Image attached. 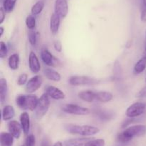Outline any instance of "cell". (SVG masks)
I'll return each mask as SVG.
<instances>
[{"label": "cell", "mask_w": 146, "mask_h": 146, "mask_svg": "<svg viewBox=\"0 0 146 146\" xmlns=\"http://www.w3.org/2000/svg\"><path fill=\"white\" fill-rule=\"evenodd\" d=\"M146 134V125H135L127 127L117 137V140L121 143H126L132 140L134 137H141Z\"/></svg>", "instance_id": "obj_1"}, {"label": "cell", "mask_w": 146, "mask_h": 146, "mask_svg": "<svg viewBox=\"0 0 146 146\" xmlns=\"http://www.w3.org/2000/svg\"><path fill=\"white\" fill-rule=\"evenodd\" d=\"M65 129L68 133L73 135H79L82 136H92L98 134L100 132L98 127L93 125H79L68 124L65 125Z\"/></svg>", "instance_id": "obj_2"}, {"label": "cell", "mask_w": 146, "mask_h": 146, "mask_svg": "<svg viewBox=\"0 0 146 146\" xmlns=\"http://www.w3.org/2000/svg\"><path fill=\"white\" fill-rule=\"evenodd\" d=\"M38 102V98L35 94H19L16 97V104L21 110L35 111Z\"/></svg>", "instance_id": "obj_3"}, {"label": "cell", "mask_w": 146, "mask_h": 146, "mask_svg": "<svg viewBox=\"0 0 146 146\" xmlns=\"http://www.w3.org/2000/svg\"><path fill=\"white\" fill-rule=\"evenodd\" d=\"M51 104L50 102V97L47 94V93H44L38 98V102L37 107L35 110V117L37 120H41L48 111Z\"/></svg>", "instance_id": "obj_4"}, {"label": "cell", "mask_w": 146, "mask_h": 146, "mask_svg": "<svg viewBox=\"0 0 146 146\" xmlns=\"http://www.w3.org/2000/svg\"><path fill=\"white\" fill-rule=\"evenodd\" d=\"M68 82L71 85L80 86V85H96L101 82L99 79L94 78L89 76L84 75H75L72 76L68 80Z\"/></svg>", "instance_id": "obj_5"}, {"label": "cell", "mask_w": 146, "mask_h": 146, "mask_svg": "<svg viewBox=\"0 0 146 146\" xmlns=\"http://www.w3.org/2000/svg\"><path fill=\"white\" fill-rule=\"evenodd\" d=\"M146 112V103L137 102L133 103L127 108L125 115L129 118H135L142 115Z\"/></svg>", "instance_id": "obj_6"}, {"label": "cell", "mask_w": 146, "mask_h": 146, "mask_svg": "<svg viewBox=\"0 0 146 146\" xmlns=\"http://www.w3.org/2000/svg\"><path fill=\"white\" fill-rule=\"evenodd\" d=\"M62 110L66 113L75 115H87L90 113V110L86 107H81L75 104H67L63 106Z\"/></svg>", "instance_id": "obj_7"}, {"label": "cell", "mask_w": 146, "mask_h": 146, "mask_svg": "<svg viewBox=\"0 0 146 146\" xmlns=\"http://www.w3.org/2000/svg\"><path fill=\"white\" fill-rule=\"evenodd\" d=\"M43 78L41 75H36L28 80L25 85V90L29 94H32L41 87Z\"/></svg>", "instance_id": "obj_8"}, {"label": "cell", "mask_w": 146, "mask_h": 146, "mask_svg": "<svg viewBox=\"0 0 146 146\" xmlns=\"http://www.w3.org/2000/svg\"><path fill=\"white\" fill-rule=\"evenodd\" d=\"M54 12L61 19H64L68 13V5L67 0H56L54 4Z\"/></svg>", "instance_id": "obj_9"}, {"label": "cell", "mask_w": 146, "mask_h": 146, "mask_svg": "<svg viewBox=\"0 0 146 146\" xmlns=\"http://www.w3.org/2000/svg\"><path fill=\"white\" fill-rule=\"evenodd\" d=\"M46 93H47L50 97L56 100H64L66 97V94L62 90L53 85H48L46 87Z\"/></svg>", "instance_id": "obj_10"}, {"label": "cell", "mask_w": 146, "mask_h": 146, "mask_svg": "<svg viewBox=\"0 0 146 146\" xmlns=\"http://www.w3.org/2000/svg\"><path fill=\"white\" fill-rule=\"evenodd\" d=\"M29 67L33 73L37 74L41 70V64L39 60L34 52H30L29 55Z\"/></svg>", "instance_id": "obj_11"}, {"label": "cell", "mask_w": 146, "mask_h": 146, "mask_svg": "<svg viewBox=\"0 0 146 146\" xmlns=\"http://www.w3.org/2000/svg\"><path fill=\"white\" fill-rule=\"evenodd\" d=\"M8 127L9 133H11L14 138L19 139L21 136V131H22V127H21V124L18 121L14 120H10L7 124Z\"/></svg>", "instance_id": "obj_12"}, {"label": "cell", "mask_w": 146, "mask_h": 146, "mask_svg": "<svg viewBox=\"0 0 146 146\" xmlns=\"http://www.w3.org/2000/svg\"><path fill=\"white\" fill-rule=\"evenodd\" d=\"M20 124L22 127V131L25 135H28L29 132L30 130V126H31V122H30L29 115L27 112H23L20 115Z\"/></svg>", "instance_id": "obj_13"}, {"label": "cell", "mask_w": 146, "mask_h": 146, "mask_svg": "<svg viewBox=\"0 0 146 146\" xmlns=\"http://www.w3.org/2000/svg\"><path fill=\"white\" fill-rule=\"evenodd\" d=\"M41 58L45 64L49 67H54V57L46 47H43L41 50Z\"/></svg>", "instance_id": "obj_14"}, {"label": "cell", "mask_w": 146, "mask_h": 146, "mask_svg": "<svg viewBox=\"0 0 146 146\" xmlns=\"http://www.w3.org/2000/svg\"><path fill=\"white\" fill-rule=\"evenodd\" d=\"M92 140L91 137H76L67 140L64 142L65 146H84L88 141Z\"/></svg>", "instance_id": "obj_15"}, {"label": "cell", "mask_w": 146, "mask_h": 146, "mask_svg": "<svg viewBox=\"0 0 146 146\" xmlns=\"http://www.w3.org/2000/svg\"><path fill=\"white\" fill-rule=\"evenodd\" d=\"M61 23V18L55 12L53 13L50 19V30L53 34H56L58 32Z\"/></svg>", "instance_id": "obj_16"}, {"label": "cell", "mask_w": 146, "mask_h": 146, "mask_svg": "<svg viewBox=\"0 0 146 146\" xmlns=\"http://www.w3.org/2000/svg\"><path fill=\"white\" fill-rule=\"evenodd\" d=\"M15 116V110L11 105H5L1 111V117L4 121H10Z\"/></svg>", "instance_id": "obj_17"}, {"label": "cell", "mask_w": 146, "mask_h": 146, "mask_svg": "<svg viewBox=\"0 0 146 146\" xmlns=\"http://www.w3.org/2000/svg\"><path fill=\"white\" fill-rule=\"evenodd\" d=\"M95 114L96 115V117L99 120L102 121H108V120H113L115 117V113L110 110H98L95 112Z\"/></svg>", "instance_id": "obj_18"}, {"label": "cell", "mask_w": 146, "mask_h": 146, "mask_svg": "<svg viewBox=\"0 0 146 146\" xmlns=\"http://www.w3.org/2000/svg\"><path fill=\"white\" fill-rule=\"evenodd\" d=\"M44 74L48 80H51V81L58 82L61 80V74L52 68H49V67L44 68Z\"/></svg>", "instance_id": "obj_19"}, {"label": "cell", "mask_w": 146, "mask_h": 146, "mask_svg": "<svg viewBox=\"0 0 146 146\" xmlns=\"http://www.w3.org/2000/svg\"><path fill=\"white\" fill-rule=\"evenodd\" d=\"M113 98V95L111 92L107 91H100L96 93V100L101 102H109Z\"/></svg>", "instance_id": "obj_20"}, {"label": "cell", "mask_w": 146, "mask_h": 146, "mask_svg": "<svg viewBox=\"0 0 146 146\" xmlns=\"http://www.w3.org/2000/svg\"><path fill=\"white\" fill-rule=\"evenodd\" d=\"M96 93L92 90H84L78 92V96L83 101L87 102H92L96 100Z\"/></svg>", "instance_id": "obj_21"}, {"label": "cell", "mask_w": 146, "mask_h": 146, "mask_svg": "<svg viewBox=\"0 0 146 146\" xmlns=\"http://www.w3.org/2000/svg\"><path fill=\"white\" fill-rule=\"evenodd\" d=\"M14 138V136L11 133L2 132L0 135V145L1 146H12Z\"/></svg>", "instance_id": "obj_22"}, {"label": "cell", "mask_w": 146, "mask_h": 146, "mask_svg": "<svg viewBox=\"0 0 146 146\" xmlns=\"http://www.w3.org/2000/svg\"><path fill=\"white\" fill-rule=\"evenodd\" d=\"M8 95V85L6 79L1 78L0 80V101L1 104H3L5 102Z\"/></svg>", "instance_id": "obj_23"}, {"label": "cell", "mask_w": 146, "mask_h": 146, "mask_svg": "<svg viewBox=\"0 0 146 146\" xmlns=\"http://www.w3.org/2000/svg\"><path fill=\"white\" fill-rule=\"evenodd\" d=\"M146 69V57L143 56L136 62L133 67V73L135 74H139L143 72Z\"/></svg>", "instance_id": "obj_24"}, {"label": "cell", "mask_w": 146, "mask_h": 146, "mask_svg": "<svg viewBox=\"0 0 146 146\" xmlns=\"http://www.w3.org/2000/svg\"><path fill=\"white\" fill-rule=\"evenodd\" d=\"M19 56L17 53H14L9 56L8 59V65L9 68L13 70H17L19 68Z\"/></svg>", "instance_id": "obj_25"}, {"label": "cell", "mask_w": 146, "mask_h": 146, "mask_svg": "<svg viewBox=\"0 0 146 146\" xmlns=\"http://www.w3.org/2000/svg\"><path fill=\"white\" fill-rule=\"evenodd\" d=\"M44 6H45V2L44 1H42V0L38 1L31 7V14L34 16H37L40 14L44 9Z\"/></svg>", "instance_id": "obj_26"}, {"label": "cell", "mask_w": 146, "mask_h": 146, "mask_svg": "<svg viewBox=\"0 0 146 146\" xmlns=\"http://www.w3.org/2000/svg\"><path fill=\"white\" fill-rule=\"evenodd\" d=\"M17 0H3L2 7L6 13H10L14 10Z\"/></svg>", "instance_id": "obj_27"}, {"label": "cell", "mask_w": 146, "mask_h": 146, "mask_svg": "<svg viewBox=\"0 0 146 146\" xmlns=\"http://www.w3.org/2000/svg\"><path fill=\"white\" fill-rule=\"evenodd\" d=\"M26 26L29 29H34L36 27V19L34 15H29L26 18Z\"/></svg>", "instance_id": "obj_28"}, {"label": "cell", "mask_w": 146, "mask_h": 146, "mask_svg": "<svg viewBox=\"0 0 146 146\" xmlns=\"http://www.w3.org/2000/svg\"><path fill=\"white\" fill-rule=\"evenodd\" d=\"M122 68L118 61H115L113 66V75L116 79H119L122 76Z\"/></svg>", "instance_id": "obj_29"}, {"label": "cell", "mask_w": 146, "mask_h": 146, "mask_svg": "<svg viewBox=\"0 0 146 146\" xmlns=\"http://www.w3.org/2000/svg\"><path fill=\"white\" fill-rule=\"evenodd\" d=\"M28 40L30 44L35 46L37 43V34L34 29H29L28 32Z\"/></svg>", "instance_id": "obj_30"}, {"label": "cell", "mask_w": 146, "mask_h": 146, "mask_svg": "<svg viewBox=\"0 0 146 146\" xmlns=\"http://www.w3.org/2000/svg\"><path fill=\"white\" fill-rule=\"evenodd\" d=\"M106 142L104 139H96L88 141L84 146H105Z\"/></svg>", "instance_id": "obj_31"}, {"label": "cell", "mask_w": 146, "mask_h": 146, "mask_svg": "<svg viewBox=\"0 0 146 146\" xmlns=\"http://www.w3.org/2000/svg\"><path fill=\"white\" fill-rule=\"evenodd\" d=\"M8 52V47L4 42H0V57L1 59L4 58L7 55Z\"/></svg>", "instance_id": "obj_32"}, {"label": "cell", "mask_w": 146, "mask_h": 146, "mask_svg": "<svg viewBox=\"0 0 146 146\" xmlns=\"http://www.w3.org/2000/svg\"><path fill=\"white\" fill-rule=\"evenodd\" d=\"M27 82H28V75L26 73L21 74L17 79V84L19 86L26 85Z\"/></svg>", "instance_id": "obj_33"}, {"label": "cell", "mask_w": 146, "mask_h": 146, "mask_svg": "<svg viewBox=\"0 0 146 146\" xmlns=\"http://www.w3.org/2000/svg\"><path fill=\"white\" fill-rule=\"evenodd\" d=\"M36 138L33 134H29L25 140L26 146H35Z\"/></svg>", "instance_id": "obj_34"}, {"label": "cell", "mask_w": 146, "mask_h": 146, "mask_svg": "<svg viewBox=\"0 0 146 146\" xmlns=\"http://www.w3.org/2000/svg\"><path fill=\"white\" fill-rule=\"evenodd\" d=\"M135 97H138V98H144V97H146V87H144L143 88L141 89V90L137 93Z\"/></svg>", "instance_id": "obj_35"}, {"label": "cell", "mask_w": 146, "mask_h": 146, "mask_svg": "<svg viewBox=\"0 0 146 146\" xmlns=\"http://www.w3.org/2000/svg\"><path fill=\"white\" fill-rule=\"evenodd\" d=\"M54 49L56 50L58 52H61L62 51V44H61V42L59 41V40H56L54 42Z\"/></svg>", "instance_id": "obj_36"}, {"label": "cell", "mask_w": 146, "mask_h": 146, "mask_svg": "<svg viewBox=\"0 0 146 146\" xmlns=\"http://www.w3.org/2000/svg\"><path fill=\"white\" fill-rule=\"evenodd\" d=\"M6 17V11H4V8L2 7L0 8V24H2L5 19Z\"/></svg>", "instance_id": "obj_37"}, {"label": "cell", "mask_w": 146, "mask_h": 146, "mask_svg": "<svg viewBox=\"0 0 146 146\" xmlns=\"http://www.w3.org/2000/svg\"><path fill=\"white\" fill-rule=\"evenodd\" d=\"M141 20L143 22H146V7H143L141 14Z\"/></svg>", "instance_id": "obj_38"}, {"label": "cell", "mask_w": 146, "mask_h": 146, "mask_svg": "<svg viewBox=\"0 0 146 146\" xmlns=\"http://www.w3.org/2000/svg\"><path fill=\"white\" fill-rule=\"evenodd\" d=\"M41 146H51V143L48 139L44 138L41 143Z\"/></svg>", "instance_id": "obj_39"}, {"label": "cell", "mask_w": 146, "mask_h": 146, "mask_svg": "<svg viewBox=\"0 0 146 146\" xmlns=\"http://www.w3.org/2000/svg\"><path fill=\"white\" fill-rule=\"evenodd\" d=\"M4 29L3 27H0V37H2L3 34H4Z\"/></svg>", "instance_id": "obj_40"}, {"label": "cell", "mask_w": 146, "mask_h": 146, "mask_svg": "<svg viewBox=\"0 0 146 146\" xmlns=\"http://www.w3.org/2000/svg\"><path fill=\"white\" fill-rule=\"evenodd\" d=\"M53 146H63V144L61 142H56Z\"/></svg>", "instance_id": "obj_41"}, {"label": "cell", "mask_w": 146, "mask_h": 146, "mask_svg": "<svg viewBox=\"0 0 146 146\" xmlns=\"http://www.w3.org/2000/svg\"><path fill=\"white\" fill-rule=\"evenodd\" d=\"M143 1V5L144 7H146V0H142Z\"/></svg>", "instance_id": "obj_42"}, {"label": "cell", "mask_w": 146, "mask_h": 146, "mask_svg": "<svg viewBox=\"0 0 146 146\" xmlns=\"http://www.w3.org/2000/svg\"><path fill=\"white\" fill-rule=\"evenodd\" d=\"M144 56L146 57V40L145 42V52H144Z\"/></svg>", "instance_id": "obj_43"}, {"label": "cell", "mask_w": 146, "mask_h": 146, "mask_svg": "<svg viewBox=\"0 0 146 146\" xmlns=\"http://www.w3.org/2000/svg\"><path fill=\"white\" fill-rule=\"evenodd\" d=\"M145 40H146V31H145Z\"/></svg>", "instance_id": "obj_44"}, {"label": "cell", "mask_w": 146, "mask_h": 146, "mask_svg": "<svg viewBox=\"0 0 146 146\" xmlns=\"http://www.w3.org/2000/svg\"><path fill=\"white\" fill-rule=\"evenodd\" d=\"M145 82H146V78H145Z\"/></svg>", "instance_id": "obj_45"}]
</instances>
